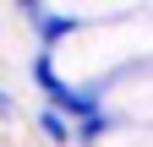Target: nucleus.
Listing matches in <instances>:
<instances>
[{
    "instance_id": "1",
    "label": "nucleus",
    "mask_w": 153,
    "mask_h": 147,
    "mask_svg": "<svg viewBox=\"0 0 153 147\" xmlns=\"http://www.w3.org/2000/svg\"><path fill=\"white\" fill-rule=\"evenodd\" d=\"M38 125H44V136H49V142H66V136H71V125L60 120V109H44V115H38Z\"/></svg>"
},
{
    "instance_id": "2",
    "label": "nucleus",
    "mask_w": 153,
    "mask_h": 147,
    "mask_svg": "<svg viewBox=\"0 0 153 147\" xmlns=\"http://www.w3.org/2000/svg\"><path fill=\"white\" fill-rule=\"evenodd\" d=\"M11 115V98H6V87H0V120H6Z\"/></svg>"
}]
</instances>
